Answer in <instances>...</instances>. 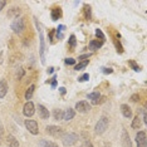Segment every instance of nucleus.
Here are the masks:
<instances>
[{"label":"nucleus","instance_id":"f257e3e1","mask_svg":"<svg viewBox=\"0 0 147 147\" xmlns=\"http://www.w3.org/2000/svg\"><path fill=\"white\" fill-rule=\"evenodd\" d=\"M62 138V143L64 145L65 147H71L73 145H76L77 141L79 140V137L77 133H73V132H67V133H63L61 136Z\"/></svg>","mask_w":147,"mask_h":147},{"label":"nucleus","instance_id":"f03ea898","mask_svg":"<svg viewBox=\"0 0 147 147\" xmlns=\"http://www.w3.org/2000/svg\"><path fill=\"white\" fill-rule=\"evenodd\" d=\"M108 118H107L106 116H102L101 118L98 119V122L96 123V127H94V132L97 133V135H102V133L106 132V129L108 128Z\"/></svg>","mask_w":147,"mask_h":147},{"label":"nucleus","instance_id":"7ed1b4c3","mask_svg":"<svg viewBox=\"0 0 147 147\" xmlns=\"http://www.w3.org/2000/svg\"><path fill=\"white\" fill-rule=\"evenodd\" d=\"M11 29L15 34H22L25 29V22H24V18H16L14 22L11 23Z\"/></svg>","mask_w":147,"mask_h":147},{"label":"nucleus","instance_id":"20e7f679","mask_svg":"<svg viewBox=\"0 0 147 147\" xmlns=\"http://www.w3.org/2000/svg\"><path fill=\"white\" fill-rule=\"evenodd\" d=\"M36 24V28H38L39 30V39H40V51H39V53H40V58H42V63L44 64L45 63V57H44V52H45V40H44V35H43V32L40 29V26H39L38 22H35Z\"/></svg>","mask_w":147,"mask_h":147},{"label":"nucleus","instance_id":"39448f33","mask_svg":"<svg viewBox=\"0 0 147 147\" xmlns=\"http://www.w3.org/2000/svg\"><path fill=\"white\" fill-rule=\"evenodd\" d=\"M25 127L32 135H38L39 133V126H38V122L34 121V119H26L25 121Z\"/></svg>","mask_w":147,"mask_h":147},{"label":"nucleus","instance_id":"423d86ee","mask_svg":"<svg viewBox=\"0 0 147 147\" xmlns=\"http://www.w3.org/2000/svg\"><path fill=\"white\" fill-rule=\"evenodd\" d=\"M35 113V106L34 103L28 101L24 105V107H23V115H24L25 117H32L33 115Z\"/></svg>","mask_w":147,"mask_h":147},{"label":"nucleus","instance_id":"0eeeda50","mask_svg":"<svg viewBox=\"0 0 147 147\" xmlns=\"http://www.w3.org/2000/svg\"><path fill=\"white\" fill-rule=\"evenodd\" d=\"M91 108H92V106L87 101H79V102L76 103V109L79 113H87V112L91 111Z\"/></svg>","mask_w":147,"mask_h":147},{"label":"nucleus","instance_id":"6e6552de","mask_svg":"<svg viewBox=\"0 0 147 147\" xmlns=\"http://www.w3.org/2000/svg\"><path fill=\"white\" fill-rule=\"evenodd\" d=\"M45 132L48 133V135H51L53 137H58V136H62L63 135V129L61 128V127H58V126H48L45 128Z\"/></svg>","mask_w":147,"mask_h":147},{"label":"nucleus","instance_id":"1a4fd4ad","mask_svg":"<svg viewBox=\"0 0 147 147\" xmlns=\"http://www.w3.org/2000/svg\"><path fill=\"white\" fill-rule=\"evenodd\" d=\"M136 143L138 147H147V138L145 131H140L136 135Z\"/></svg>","mask_w":147,"mask_h":147},{"label":"nucleus","instance_id":"9d476101","mask_svg":"<svg viewBox=\"0 0 147 147\" xmlns=\"http://www.w3.org/2000/svg\"><path fill=\"white\" fill-rule=\"evenodd\" d=\"M38 115L39 117H40L42 119H48L49 118V111L45 108L44 106H42V105H38Z\"/></svg>","mask_w":147,"mask_h":147},{"label":"nucleus","instance_id":"9b49d317","mask_svg":"<svg viewBox=\"0 0 147 147\" xmlns=\"http://www.w3.org/2000/svg\"><path fill=\"white\" fill-rule=\"evenodd\" d=\"M8 89H9V86H8V82L5 79H1L0 81V98H4L8 93Z\"/></svg>","mask_w":147,"mask_h":147},{"label":"nucleus","instance_id":"f8f14e48","mask_svg":"<svg viewBox=\"0 0 147 147\" xmlns=\"http://www.w3.org/2000/svg\"><path fill=\"white\" fill-rule=\"evenodd\" d=\"M122 147H132V142L129 138V135L127 133V131L123 129L122 132Z\"/></svg>","mask_w":147,"mask_h":147},{"label":"nucleus","instance_id":"ddd939ff","mask_svg":"<svg viewBox=\"0 0 147 147\" xmlns=\"http://www.w3.org/2000/svg\"><path fill=\"white\" fill-rule=\"evenodd\" d=\"M76 116V111L73 108H68L63 112V121H71V119L74 118Z\"/></svg>","mask_w":147,"mask_h":147},{"label":"nucleus","instance_id":"4468645a","mask_svg":"<svg viewBox=\"0 0 147 147\" xmlns=\"http://www.w3.org/2000/svg\"><path fill=\"white\" fill-rule=\"evenodd\" d=\"M22 14V10L20 8H18V6H13V8L9 9L8 11V18H19V15Z\"/></svg>","mask_w":147,"mask_h":147},{"label":"nucleus","instance_id":"2eb2a0df","mask_svg":"<svg viewBox=\"0 0 147 147\" xmlns=\"http://www.w3.org/2000/svg\"><path fill=\"white\" fill-rule=\"evenodd\" d=\"M121 112L123 117H126V118H131L132 117V109L128 105H121Z\"/></svg>","mask_w":147,"mask_h":147},{"label":"nucleus","instance_id":"dca6fc26","mask_svg":"<svg viewBox=\"0 0 147 147\" xmlns=\"http://www.w3.org/2000/svg\"><path fill=\"white\" fill-rule=\"evenodd\" d=\"M6 143L9 147H19V141L13 135H8L6 137Z\"/></svg>","mask_w":147,"mask_h":147},{"label":"nucleus","instance_id":"f3484780","mask_svg":"<svg viewBox=\"0 0 147 147\" xmlns=\"http://www.w3.org/2000/svg\"><path fill=\"white\" fill-rule=\"evenodd\" d=\"M99 98H101L99 92H93V93H89L88 94V99H92V105H98Z\"/></svg>","mask_w":147,"mask_h":147},{"label":"nucleus","instance_id":"a211bd4d","mask_svg":"<svg viewBox=\"0 0 147 147\" xmlns=\"http://www.w3.org/2000/svg\"><path fill=\"white\" fill-rule=\"evenodd\" d=\"M103 45V42H101V40H91L89 42V49H91V51H97V49H99L101 48V47Z\"/></svg>","mask_w":147,"mask_h":147},{"label":"nucleus","instance_id":"6ab92c4d","mask_svg":"<svg viewBox=\"0 0 147 147\" xmlns=\"http://www.w3.org/2000/svg\"><path fill=\"white\" fill-rule=\"evenodd\" d=\"M61 16H62V10H61V8L53 9V10H52V20L57 22L59 18H61Z\"/></svg>","mask_w":147,"mask_h":147},{"label":"nucleus","instance_id":"aec40b11","mask_svg":"<svg viewBox=\"0 0 147 147\" xmlns=\"http://www.w3.org/2000/svg\"><path fill=\"white\" fill-rule=\"evenodd\" d=\"M34 89H35L34 84H32V86L28 87V89H26V92H25V99H32L33 93H34Z\"/></svg>","mask_w":147,"mask_h":147},{"label":"nucleus","instance_id":"412c9836","mask_svg":"<svg viewBox=\"0 0 147 147\" xmlns=\"http://www.w3.org/2000/svg\"><path fill=\"white\" fill-rule=\"evenodd\" d=\"M53 117H54V119H57V121H62L63 119V111L62 109H54L53 111Z\"/></svg>","mask_w":147,"mask_h":147},{"label":"nucleus","instance_id":"4be33fe9","mask_svg":"<svg viewBox=\"0 0 147 147\" xmlns=\"http://www.w3.org/2000/svg\"><path fill=\"white\" fill-rule=\"evenodd\" d=\"M140 126H141V118H140L138 116H136L135 118L132 119V125H131V127H132V128H135V129H138V128H140Z\"/></svg>","mask_w":147,"mask_h":147},{"label":"nucleus","instance_id":"5701e85b","mask_svg":"<svg viewBox=\"0 0 147 147\" xmlns=\"http://www.w3.org/2000/svg\"><path fill=\"white\" fill-rule=\"evenodd\" d=\"M40 146L42 147H59L57 143L52 142V141H48V140H42V141H40Z\"/></svg>","mask_w":147,"mask_h":147},{"label":"nucleus","instance_id":"b1692460","mask_svg":"<svg viewBox=\"0 0 147 147\" xmlns=\"http://www.w3.org/2000/svg\"><path fill=\"white\" fill-rule=\"evenodd\" d=\"M88 63H89V61H83V62H79L78 64H77L76 67H74V69L76 71H82V69H84L87 65H88Z\"/></svg>","mask_w":147,"mask_h":147},{"label":"nucleus","instance_id":"393cba45","mask_svg":"<svg viewBox=\"0 0 147 147\" xmlns=\"http://www.w3.org/2000/svg\"><path fill=\"white\" fill-rule=\"evenodd\" d=\"M84 16H86L87 20L92 18V9L89 5H84Z\"/></svg>","mask_w":147,"mask_h":147},{"label":"nucleus","instance_id":"a878e982","mask_svg":"<svg viewBox=\"0 0 147 147\" xmlns=\"http://www.w3.org/2000/svg\"><path fill=\"white\" fill-rule=\"evenodd\" d=\"M65 30L64 25H59L58 29H57V39H62L63 38V32Z\"/></svg>","mask_w":147,"mask_h":147},{"label":"nucleus","instance_id":"bb28decb","mask_svg":"<svg viewBox=\"0 0 147 147\" xmlns=\"http://www.w3.org/2000/svg\"><path fill=\"white\" fill-rule=\"evenodd\" d=\"M76 43H77L76 35H74V34H72L71 36H69V47H71V49H72V51L76 48Z\"/></svg>","mask_w":147,"mask_h":147},{"label":"nucleus","instance_id":"cd10ccee","mask_svg":"<svg viewBox=\"0 0 147 147\" xmlns=\"http://www.w3.org/2000/svg\"><path fill=\"white\" fill-rule=\"evenodd\" d=\"M24 74H25L24 68H22V67H19V68H18V71H16V79H22L23 77H24Z\"/></svg>","mask_w":147,"mask_h":147},{"label":"nucleus","instance_id":"c85d7f7f","mask_svg":"<svg viewBox=\"0 0 147 147\" xmlns=\"http://www.w3.org/2000/svg\"><path fill=\"white\" fill-rule=\"evenodd\" d=\"M96 35H97V38H99V40L105 43V40H106V39H105V34L102 33L101 29H97V30H96Z\"/></svg>","mask_w":147,"mask_h":147},{"label":"nucleus","instance_id":"c756f323","mask_svg":"<svg viewBox=\"0 0 147 147\" xmlns=\"http://www.w3.org/2000/svg\"><path fill=\"white\" fill-rule=\"evenodd\" d=\"M128 63H129V65L132 67V69H133V71H135V72H140V71H141V69H140V65H138V64H136V62L129 61Z\"/></svg>","mask_w":147,"mask_h":147},{"label":"nucleus","instance_id":"7c9ffc66","mask_svg":"<svg viewBox=\"0 0 147 147\" xmlns=\"http://www.w3.org/2000/svg\"><path fill=\"white\" fill-rule=\"evenodd\" d=\"M92 55V53H88V54H83V55H79L78 57V61L79 62H83V61H88V58Z\"/></svg>","mask_w":147,"mask_h":147},{"label":"nucleus","instance_id":"2f4dec72","mask_svg":"<svg viewBox=\"0 0 147 147\" xmlns=\"http://www.w3.org/2000/svg\"><path fill=\"white\" fill-rule=\"evenodd\" d=\"M88 79H89V74H88V73H84V74L78 78V82H87Z\"/></svg>","mask_w":147,"mask_h":147},{"label":"nucleus","instance_id":"473e14b6","mask_svg":"<svg viewBox=\"0 0 147 147\" xmlns=\"http://www.w3.org/2000/svg\"><path fill=\"white\" fill-rule=\"evenodd\" d=\"M47 83H52V88H55L57 86V76H54L51 81H47Z\"/></svg>","mask_w":147,"mask_h":147},{"label":"nucleus","instance_id":"72a5a7b5","mask_svg":"<svg viewBox=\"0 0 147 147\" xmlns=\"http://www.w3.org/2000/svg\"><path fill=\"white\" fill-rule=\"evenodd\" d=\"M65 64H68V65H74V63H76V59H73V58H67L65 61H64Z\"/></svg>","mask_w":147,"mask_h":147},{"label":"nucleus","instance_id":"f704fd0d","mask_svg":"<svg viewBox=\"0 0 147 147\" xmlns=\"http://www.w3.org/2000/svg\"><path fill=\"white\" fill-rule=\"evenodd\" d=\"M3 136H4V127L0 123V145H1V142H3Z\"/></svg>","mask_w":147,"mask_h":147},{"label":"nucleus","instance_id":"c9c22d12","mask_svg":"<svg viewBox=\"0 0 147 147\" xmlns=\"http://www.w3.org/2000/svg\"><path fill=\"white\" fill-rule=\"evenodd\" d=\"M79 147H93V145H92L91 141H84Z\"/></svg>","mask_w":147,"mask_h":147},{"label":"nucleus","instance_id":"e433bc0d","mask_svg":"<svg viewBox=\"0 0 147 147\" xmlns=\"http://www.w3.org/2000/svg\"><path fill=\"white\" fill-rule=\"evenodd\" d=\"M131 101L132 102H138L140 101V96L138 94H132L131 96Z\"/></svg>","mask_w":147,"mask_h":147},{"label":"nucleus","instance_id":"4c0bfd02","mask_svg":"<svg viewBox=\"0 0 147 147\" xmlns=\"http://www.w3.org/2000/svg\"><path fill=\"white\" fill-rule=\"evenodd\" d=\"M102 72L105 73V74H111V73L113 72L111 68H102Z\"/></svg>","mask_w":147,"mask_h":147},{"label":"nucleus","instance_id":"58836bf2","mask_svg":"<svg viewBox=\"0 0 147 147\" xmlns=\"http://www.w3.org/2000/svg\"><path fill=\"white\" fill-rule=\"evenodd\" d=\"M5 5H6V1H4V0H0V11L5 8Z\"/></svg>","mask_w":147,"mask_h":147},{"label":"nucleus","instance_id":"ea45409f","mask_svg":"<svg viewBox=\"0 0 147 147\" xmlns=\"http://www.w3.org/2000/svg\"><path fill=\"white\" fill-rule=\"evenodd\" d=\"M142 113H143V123H147V117H146V109L143 108V111H142Z\"/></svg>","mask_w":147,"mask_h":147},{"label":"nucleus","instance_id":"a19ab883","mask_svg":"<svg viewBox=\"0 0 147 147\" xmlns=\"http://www.w3.org/2000/svg\"><path fill=\"white\" fill-rule=\"evenodd\" d=\"M59 92H61V94H65V88L64 87H61V88H59Z\"/></svg>","mask_w":147,"mask_h":147},{"label":"nucleus","instance_id":"79ce46f5","mask_svg":"<svg viewBox=\"0 0 147 147\" xmlns=\"http://www.w3.org/2000/svg\"><path fill=\"white\" fill-rule=\"evenodd\" d=\"M54 33H55V30H52L51 34H49V39H51V40H53V35H54Z\"/></svg>","mask_w":147,"mask_h":147},{"label":"nucleus","instance_id":"37998d69","mask_svg":"<svg viewBox=\"0 0 147 147\" xmlns=\"http://www.w3.org/2000/svg\"><path fill=\"white\" fill-rule=\"evenodd\" d=\"M53 72H54V68H53V67H49V68H48V73L51 74V73H53Z\"/></svg>","mask_w":147,"mask_h":147},{"label":"nucleus","instance_id":"c03bdc74","mask_svg":"<svg viewBox=\"0 0 147 147\" xmlns=\"http://www.w3.org/2000/svg\"><path fill=\"white\" fill-rule=\"evenodd\" d=\"M1 63H3V52L0 53V64H1Z\"/></svg>","mask_w":147,"mask_h":147}]
</instances>
